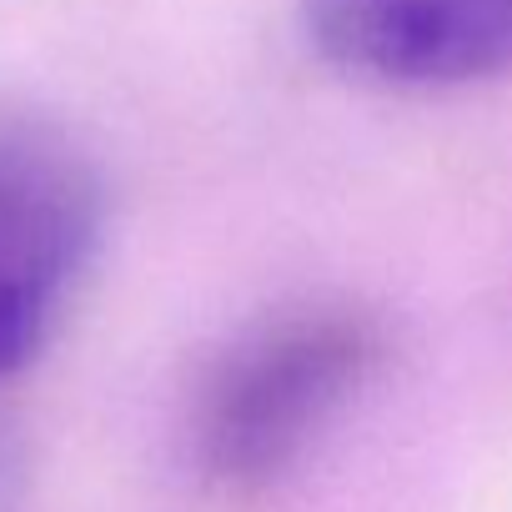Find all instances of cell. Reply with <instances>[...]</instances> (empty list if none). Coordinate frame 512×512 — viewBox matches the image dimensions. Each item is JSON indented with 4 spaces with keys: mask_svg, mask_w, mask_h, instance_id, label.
Masks as SVG:
<instances>
[{
    "mask_svg": "<svg viewBox=\"0 0 512 512\" xmlns=\"http://www.w3.org/2000/svg\"><path fill=\"white\" fill-rule=\"evenodd\" d=\"M382 362V327L362 307L312 302L241 332L196 402V457L231 492L287 477L347 412Z\"/></svg>",
    "mask_w": 512,
    "mask_h": 512,
    "instance_id": "6da1fadb",
    "label": "cell"
},
{
    "mask_svg": "<svg viewBox=\"0 0 512 512\" xmlns=\"http://www.w3.org/2000/svg\"><path fill=\"white\" fill-rule=\"evenodd\" d=\"M106 236V186L76 136L0 116V382L31 367L81 297Z\"/></svg>",
    "mask_w": 512,
    "mask_h": 512,
    "instance_id": "7a4b0ae2",
    "label": "cell"
},
{
    "mask_svg": "<svg viewBox=\"0 0 512 512\" xmlns=\"http://www.w3.org/2000/svg\"><path fill=\"white\" fill-rule=\"evenodd\" d=\"M312 46L387 91H467L512 76V0H302Z\"/></svg>",
    "mask_w": 512,
    "mask_h": 512,
    "instance_id": "3957f363",
    "label": "cell"
}]
</instances>
